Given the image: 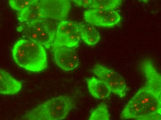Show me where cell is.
I'll return each mask as SVG.
<instances>
[{"instance_id": "11", "label": "cell", "mask_w": 161, "mask_h": 120, "mask_svg": "<svg viewBox=\"0 0 161 120\" xmlns=\"http://www.w3.org/2000/svg\"><path fill=\"white\" fill-rule=\"evenodd\" d=\"M18 19L20 23H32L47 20L41 8L39 2L18 12Z\"/></svg>"}, {"instance_id": "3", "label": "cell", "mask_w": 161, "mask_h": 120, "mask_svg": "<svg viewBox=\"0 0 161 120\" xmlns=\"http://www.w3.org/2000/svg\"><path fill=\"white\" fill-rule=\"evenodd\" d=\"M74 99L69 96L51 98L26 112L21 119L60 120L65 118L75 107Z\"/></svg>"}, {"instance_id": "9", "label": "cell", "mask_w": 161, "mask_h": 120, "mask_svg": "<svg viewBox=\"0 0 161 120\" xmlns=\"http://www.w3.org/2000/svg\"><path fill=\"white\" fill-rule=\"evenodd\" d=\"M53 51L55 61L62 70L72 71L79 65V57L74 49L53 45Z\"/></svg>"}, {"instance_id": "16", "label": "cell", "mask_w": 161, "mask_h": 120, "mask_svg": "<svg viewBox=\"0 0 161 120\" xmlns=\"http://www.w3.org/2000/svg\"><path fill=\"white\" fill-rule=\"evenodd\" d=\"M40 0H9V4L13 9L19 11L33 4L38 3Z\"/></svg>"}, {"instance_id": "10", "label": "cell", "mask_w": 161, "mask_h": 120, "mask_svg": "<svg viewBox=\"0 0 161 120\" xmlns=\"http://www.w3.org/2000/svg\"><path fill=\"white\" fill-rule=\"evenodd\" d=\"M22 84L3 69H0V94L14 95L22 89Z\"/></svg>"}, {"instance_id": "2", "label": "cell", "mask_w": 161, "mask_h": 120, "mask_svg": "<svg viewBox=\"0 0 161 120\" xmlns=\"http://www.w3.org/2000/svg\"><path fill=\"white\" fill-rule=\"evenodd\" d=\"M13 58L16 65L29 72L39 73L47 67V57L45 48L29 39L17 42L12 50Z\"/></svg>"}, {"instance_id": "7", "label": "cell", "mask_w": 161, "mask_h": 120, "mask_svg": "<svg viewBox=\"0 0 161 120\" xmlns=\"http://www.w3.org/2000/svg\"><path fill=\"white\" fill-rule=\"evenodd\" d=\"M84 18L92 26L112 28L120 22L121 16L115 10L91 8L84 12Z\"/></svg>"}, {"instance_id": "17", "label": "cell", "mask_w": 161, "mask_h": 120, "mask_svg": "<svg viewBox=\"0 0 161 120\" xmlns=\"http://www.w3.org/2000/svg\"><path fill=\"white\" fill-rule=\"evenodd\" d=\"M77 6L87 8L90 7L93 0H71Z\"/></svg>"}, {"instance_id": "18", "label": "cell", "mask_w": 161, "mask_h": 120, "mask_svg": "<svg viewBox=\"0 0 161 120\" xmlns=\"http://www.w3.org/2000/svg\"><path fill=\"white\" fill-rule=\"evenodd\" d=\"M139 1H141V2H144V3H148L150 0H139Z\"/></svg>"}, {"instance_id": "6", "label": "cell", "mask_w": 161, "mask_h": 120, "mask_svg": "<svg viewBox=\"0 0 161 120\" xmlns=\"http://www.w3.org/2000/svg\"><path fill=\"white\" fill-rule=\"evenodd\" d=\"M90 71L108 85L111 92L113 94L121 98L126 96V82L124 78L120 74L99 64L95 65Z\"/></svg>"}, {"instance_id": "12", "label": "cell", "mask_w": 161, "mask_h": 120, "mask_svg": "<svg viewBox=\"0 0 161 120\" xmlns=\"http://www.w3.org/2000/svg\"><path fill=\"white\" fill-rule=\"evenodd\" d=\"M88 89L91 95L97 99H106L111 93L108 85L102 80L97 78L86 79Z\"/></svg>"}, {"instance_id": "5", "label": "cell", "mask_w": 161, "mask_h": 120, "mask_svg": "<svg viewBox=\"0 0 161 120\" xmlns=\"http://www.w3.org/2000/svg\"><path fill=\"white\" fill-rule=\"evenodd\" d=\"M80 39L79 23L70 20H63L57 26L53 45L74 49L79 45Z\"/></svg>"}, {"instance_id": "14", "label": "cell", "mask_w": 161, "mask_h": 120, "mask_svg": "<svg viewBox=\"0 0 161 120\" xmlns=\"http://www.w3.org/2000/svg\"><path fill=\"white\" fill-rule=\"evenodd\" d=\"M111 117L107 104L101 103L90 114L89 120H109Z\"/></svg>"}, {"instance_id": "1", "label": "cell", "mask_w": 161, "mask_h": 120, "mask_svg": "<svg viewBox=\"0 0 161 120\" xmlns=\"http://www.w3.org/2000/svg\"><path fill=\"white\" fill-rule=\"evenodd\" d=\"M145 78L144 86L137 91L121 113L122 120L161 119V76L152 60L141 63Z\"/></svg>"}, {"instance_id": "4", "label": "cell", "mask_w": 161, "mask_h": 120, "mask_svg": "<svg viewBox=\"0 0 161 120\" xmlns=\"http://www.w3.org/2000/svg\"><path fill=\"white\" fill-rule=\"evenodd\" d=\"M16 30L28 39L47 49L53 46L56 30L51 26L48 19L32 23H19Z\"/></svg>"}, {"instance_id": "13", "label": "cell", "mask_w": 161, "mask_h": 120, "mask_svg": "<svg viewBox=\"0 0 161 120\" xmlns=\"http://www.w3.org/2000/svg\"><path fill=\"white\" fill-rule=\"evenodd\" d=\"M79 23L80 38L88 45L97 44L100 40V34L94 26L87 22Z\"/></svg>"}, {"instance_id": "8", "label": "cell", "mask_w": 161, "mask_h": 120, "mask_svg": "<svg viewBox=\"0 0 161 120\" xmlns=\"http://www.w3.org/2000/svg\"><path fill=\"white\" fill-rule=\"evenodd\" d=\"M39 3L47 18L60 22L66 20L71 8L69 0H40Z\"/></svg>"}, {"instance_id": "15", "label": "cell", "mask_w": 161, "mask_h": 120, "mask_svg": "<svg viewBox=\"0 0 161 120\" xmlns=\"http://www.w3.org/2000/svg\"><path fill=\"white\" fill-rule=\"evenodd\" d=\"M122 0H93L89 7L92 8L115 10L120 6Z\"/></svg>"}]
</instances>
